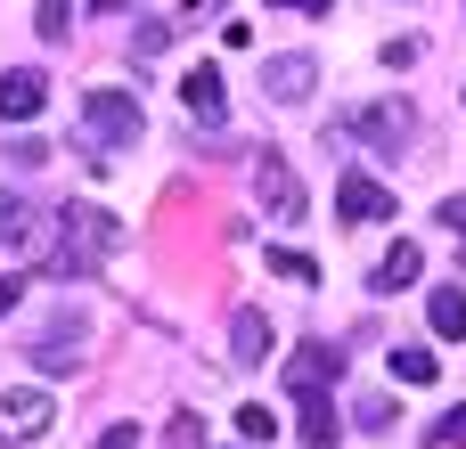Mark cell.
Masks as SVG:
<instances>
[{"mask_svg":"<svg viewBox=\"0 0 466 449\" xmlns=\"http://www.w3.org/2000/svg\"><path fill=\"white\" fill-rule=\"evenodd\" d=\"M115 245H123V221H115V213L66 205V213H57V237H49V270H57V278H90Z\"/></svg>","mask_w":466,"mask_h":449,"instance_id":"obj_1","label":"cell"},{"mask_svg":"<svg viewBox=\"0 0 466 449\" xmlns=\"http://www.w3.org/2000/svg\"><path fill=\"white\" fill-rule=\"evenodd\" d=\"M131 139H139V98L131 90H90L82 98V147H90V164H106Z\"/></svg>","mask_w":466,"mask_h":449,"instance_id":"obj_2","label":"cell"},{"mask_svg":"<svg viewBox=\"0 0 466 449\" xmlns=\"http://www.w3.org/2000/svg\"><path fill=\"white\" fill-rule=\"evenodd\" d=\"M254 188H262L270 221H303V180H295V164H287L279 147H262V155H254Z\"/></svg>","mask_w":466,"mask_h":449,"instance_id":"obj_3","label":"cell"},{"mask_svg":"<svg viewBox=\"0 0 466 449\" xmlns=\"http://www.w3.org/2000/svg\"><path fill=\"white\" fill-rule=\"evenodd\" d=\"M49 393L41 384H16V393H0V442H41L49 434Z\"/></svg>","mask_w":466,"mask_h":449,"instance_id":"obj_4","label":"cell"},{"mask_svg":"<svg viewBox=\"0 0 466 449\" xmlns=\"http://www.w3.org/2000/svg\"><path fill=\"white\" fill-rule=\"evenodd\" d=\"M311 82H319V57H311V49H287V57H262V90H270L279 106L311 98Z\"/></svg>","mask_w":466,"mask_h":449,"instance_id":"obj_5","label":"cell"},{"mask_svg":"<svg viewBox=\"0 0 466 449\" xmlns=\"http://www.w3.org/2000/svg\"><path fill=\"white\" fill-rule=\"evenodd\" d=\"M180 106L213 131V123H229V82H221V65H188L180 74Z\"/></svg>","mask_w":466,"mask_h":449,"instance_id":"obj_6","label":"cell"},{"mask_svg":"<svg viewBox=\"0 0 466 449\" xmlns=\"http://www.w3.org/2000/svg\"><path fill=\"white\" fill-rule=\"evenodd\" d=\"M336 376H344V352H328V344H303V352L287 360V393H295V401H319Z\"/></svg>","mask_w":466,"mask_h":449,"instance_id":"obj_7","label":"cell"},{"mask_svg":"<svg viewBox=\"0 0 466 449\" xmlns=\"http://www.w3.org/2000/svg\"><path fill=\"white\" fill-rule=\"evenodd\" d=\"M336 213H344V221H393V188L369 180V172H344V180H336Z\"/></svg>","mask_w":466,"mask_h":449,"instance_id":"obj_8","label":"cell"},{"mask_svg":"<svg viewBox=\"0 0 466 449\" xmlns=\"http://www.w3.org/2000/svg\"><path fill=\"white\" fill-rule=\"evenodd\" d=\"M41 106H49L41 65H8V74H0V123H33Z\"/></svg>","mask_w":466,"mask_h":449,"instance_id":"obj_9","label":"cell"},{"mask_svg":"<svg viewBox=\"0 0 466 449\" xmlns=\"http://www.w3.org/2000/svg\"><path fill=\"white\" fill-rule=\"evenodd\" d=\"M344 123H352L360 139H377V147H410V131H418L401 98H377V106H360V115H344Z\"/></svg>","mask_w":466,"mask_h":449,"instance_id":"obj_10","label":"cell"},{"mask_svg":"<svg viewBox=\"0 0 466 449\" xmlns=\"http://www.w3.org/2000/svg\"><path fill=\"white\" fill-rule=\"evenodd\" d=\"M426 319H434V335H442V344H466V286H459V278L426 294Z\"/></svg>","mask_w":466,"mask_h":449,"instance_id":"obj_11","label":"cell"},{"mask_svg":"<svg viewBox=\"0 0 466 449\" xmlns=\"http://www.w3.org/2000/svg\"><path fill=\"white\" fill-rule=\"evenodd\" d=\"M418 270H426V254H418L410 237H393V245H385V262H377V294H401Z\"/></svg>","mask_w":466,"mask_h":449,"instance_id":"obj_12","label":"cell"},{"mask_svg":"<svg viewBox=\"0 0 466 449\" xmlns=\"http://www.w3.org/2000/svg\"><path fill=\"white\" fill-rule=\"evenodd\" d=\"M229 344H238L229 360H254V368H262L279 335H270V319H262V311H238V319H229Z\"/></svg>","mask_w":466,"mask_h":449,"instance_id":"obj_13","label":"cell"},{"mask_svg":"<svg viewBox=\"0 0 466 449\" xmlns=\"http://www.w3.org/2000/svg\"><path fill=\"white\" fill-rule=\"evenodd\" d=\"M33 237H41V213H33L25 196H0V245H8V254H25Z\"/></svg>","mask_w":466,"mask_h":449,"instance_id":"obj_14","label":"cell"},{"mask_svg":"<svg viewBox=\"0 0 466 449\" xmlns=\"http://www.w3.org/2000/svg\"><path fill=\"white\" fill-rule=\"evenodd\" d=\"M74 344H82V327H74V319H66V327H49V335L33 344V368H41V376H57V368H74Z\"/></svg>","mask_w":466,"mask_h":449,"instance_id":"obj_15","label":"cell"},{"mask_svg":"<svg viewBox=\"0 0 466 449\" xmlns=\"http://www.w3.org/2000/svg\"><path fill=\"white\" fill-rule=\"evenodd\" d=\"M295 434H303L311 449H336V434H344V417L328 409V393H319V401H303V417H295Z\"/></svg>","mask_w":466,"mask_h":449,"instance_id":"obj_16","label":"cell"},{"mask_svg":"<svg viewBox=\"0 0 466 449\" xmlns=\"http://www.w3.org/2000/svg\"><path fill=\"white\" fill-rule=\"evenodd\" d=\"M393 376H401V384H434V376H442V360H434V352H418V344H393Z\"/></svg>","mask_w":466,"mask_h":449,"instance_id":"obj_17","label":"cell"},{"mask_svg":"<svg viewBox=\"0 0 466 449\" xmlns=\"http://www.w3.org/2000/svg\"><path fill=\"white\" fill-rule=\"evenodd\" d=\"M262 262H270L279 278H295V286H311V278H319V262H311V254H295V245H270Z\"/></svg>","mask_w":466,"mask_h":449,"instance_id":"obj_18","label":"cell"},{"mask_svg":"<svg viewBox=\"0 0 466 449\" xmlns=\"http://www.w3.org/2000/svg\"><path fill=\"white\" fill-rule=\"evenodd\" d=\"M238 434H246V442H270V434H279V417H270L262 401H246V409H238Z\"/></svg>","mask_w":466,"mask_h":449,"instance_id":"obj_19","label":"cell"},{"mask_svg":"<svg viewBox=\"0 0 466 449\" xmlns=\"http://www.w3.org/2000/svg\"><path fill=\"white\" fill-rule=\"evenodd\" d=\"M66 16H74V0H41V16H33V33H41V41H66Z\"/></svg>","mask_w":466,"mask_h":449,"instance_id":"obj_20","label":"cell"},{"mask_svg":"<svg viewBox=\"0 0 466 449\" xmlns=\"http://www.w3.org/2000/svg\"><path fill=\"white\" fill-rule=\"evenodd\" d=\"M434 449H466V401L442 417V425H434Z\"/></svg>","mask_w":466,"mask_h":449,"instance_id":"obj_21","label":"cell"},{"mask_svg":"<svg viewBox=\"0 0 466 449\" xmlns=\"http://www.w3.org/2000/svg\"><path fill=\"white\" fill-rule=\"evenodd\" d=\"M442 229H451V245H459V262H466V196L442 205Z\"/></svg>","mask_w":466,"mask_h":449,"instance_id":"obj_22","label":"cell"},{"mask_svg":"<svg viewBox=\"0 0 466 449\" xmlns=\"http://www.w3.org/2000/svg\"><path fill=\"white\" fill-rule=\"evenodd\" d=\"M352 417H360V425H369V434H385V425H393V401H360V409H352Z\"/></svg>","mask_w":466,"mask_h":449,"instance_id":"obj_23","label":"cell"},{"mask_svg":"<svg viewBox=\"0 0 466 449\" xmlns=\"http://www.w3.org/2000/svg\"><path fill=\"white\" fill-rule=\"evenodd\" d=\"M25 286H33V278H16V270H8V278H0V319H8V311H16V303H25Z\"/></svg>","mask_w":466,"mask_h":449,"instance_id":"obj_24","label":"cell"},{"mask_svg":"<svg viewBox=\"0 0 466 449\" xmlns=\"http://www.w3.org/2000/svg\"><path fill=\"white\" fill-rule=\"evenodd\" d=\"M270 8H303V16H328L336 0H270Z\"/></svg>","mask_w":466,"mask_h":449,"instance_id":"obj_25","label":"cell"},{"mask_svg":"<svg viewBox=\"0 0 466 449\" xmlns=\"http://www.w3.org/2000/svg\"><path fill=\"white\" fill-rule=\"evenodd\" d=\"M98 449H131V425H106V434H98Z\"/></svg>","mask_w":466,"mask_h":449,"instance_id":"obj_26","label":"cell"},{"mask_svg":"<svg viewBox=\"0 0 466 449\" xmlns=\"http://www.w3.org/2000/svg\"><path fill=\"white\" fill-rule=\"evenodd\" d=\"M90 8H123V0H90Z\"/></svg>","mask_w":466,"mask_h":449,"instance_id":"obj_27","label":"cell"},{"mask_svg":"<svg viewBox=\"0 0 466 449\" xmlns=\"http://www.w3.org/2000/svg\"><path fill=\"white\" fill-rule=\"evenodd\" d=\"M188 8H205V0H188Z\"/></svg>","mask_w":466,"mask_h":449,"instance_id":"obj_28","label":"cell"}]
</instances>
